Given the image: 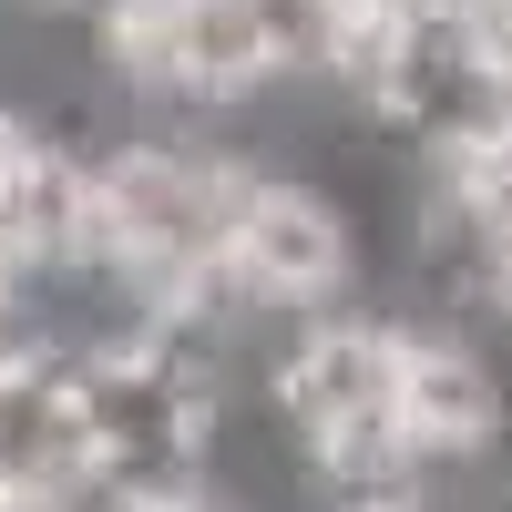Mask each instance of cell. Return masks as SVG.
<instances>
[{
	"label": "cell",
	"instance_id": "obj_1",
	"mask_svg": "<svg viewBox=\"0 0 512 512\" xmlns=\"http://www.w3.org/2000/svg\"><path fill=\"white\" fill-rule=\"evenodd\" d=\"M359 297H369V205L318 154L267 144V175L246 195V226L226 246L216 308H205L195 338H256V349H277L287 328L338 318Z\"/></svg>",
	"mask_w": 512,
	"mask_h": 512
}]
</instances>
